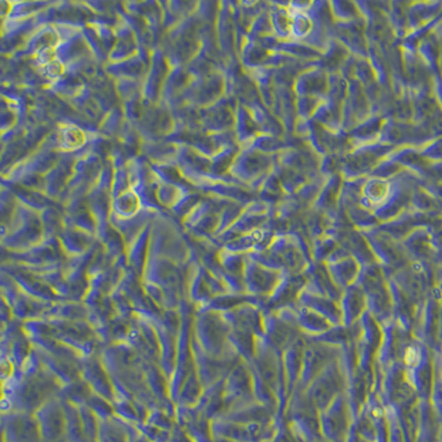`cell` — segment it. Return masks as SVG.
<instances>
[{
  "label": "cell",
  "instance_id": "1",
  "mask_svg": "<svg viewBox=\"0 0 442 442\" xmlns=\"http://www.w3.org/2000/svg\"><path fill=\"white\" fill-rule=\"evenodd\" d=\"M406 362L410 365L417 364V362H418V354H417V352L413 351V349H409L406 354Z\"/></svg>",
  "mask_w": 442,
  "mask_h": 442
}]
</instances>
